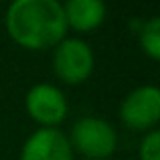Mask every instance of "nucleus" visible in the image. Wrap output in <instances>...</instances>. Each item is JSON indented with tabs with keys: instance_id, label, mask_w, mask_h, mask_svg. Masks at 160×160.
I'll use <instances>...</instances> for the list:
<instances>
[{
	"instance_id": "f257e3e1",
	"label": "nucleus",
	"mask_w": 160,
	"mask_h": 160,
	"mask_svg": "<svg viewBox=\"0 0 160 160\" xmlns=\"http://www.w3.org/2000/svg\"><path fill=\"white\" fill-rule=\"evenodd\" d=\"M4 28L24 51H51L67 31L61 0H10L4 12Z\"/></svg>"
},
{
	"instance_id": "f03ea898",
	"label": "nucleus",
	"mask_w": 160,
	"mask_h": 160,
	"mask_svg": "<svg viewBox=\"0 0 160 160\" xmlns=\"http://www.w3.org/2000/svg\"><path fill=\"white\" fill-rule=\"evenodd\" d=\"M75 154L87 160H108L118 150V132L99 116H83L67 134Z\"/></svg>"
},
{
	"instance_id": "7ed1b4c3",
	"label": "nucleus",
	"mask_w": 160,
	"mask_h": 160,
	"mask_svg": "<svg viewBox=\"0 0 160 160\" xmlns=\"http://www.w3.org/2000/svg\"><path fill=\"white\" fill-rule=\"evenodd\" d=\"M53 73L65 85H81L95 71V55L91 45L81 37L67 35L51 49Z\"/></svg>"
},
{
	"instance_id": "20e7f679",
	"label": "nucleus",
	"mask_w": 160,
	"mask_h": 160,
	"mask_svg": "<svg viewBox=\"0 0 160 160\" xmlns=\"http://www.w3.org/2000/svg\"><path fill=\"white\" fill-rule=\"evenodd\" d=\"M24 112L39 128H59L69 113V102L59 85L41 81L24 95Z\"/></svg>"
},
{
	"instance_id": "39448f33",
	"label": "nucleus",
	"mask_w": 160,
	"mask_h": 160,
	"mask_svg": "<svg viewBox=\"0 0 160 160\" xmlns=\"http://www.w3.org/2000/svg\"><path fill=\"white\" fill-rule=\"evenodd\" d=\"M120 120L126 128L146 134L160 122V89L152 83L132 89L120 103Z\"/></svg>"
},
{
	"instance_id": "423d86ee",
	"label": "nucleus",
	"mask_w": 160,
	"mask_h": 160,
	"mask_svg": "<svg viewBox=\"0 0 160 160\" xmlns=\"http://www.w3.org/2000/svg\"><path fill=\"white\" fill-rule=\"evenodd\" d=\"M20 160H75V152L61 128H37L22 142Z\"/></svg>"
},
{
	"instance_id": "0eeeda50",
	"label": "nucleus",
	"mask_w": 160,
	"mask_h": 160,
	"mask_svg": "<svg viewBox=\"0 0 160 160\" xmlns=\"http://www.w3.org/2000/svg\"><path fill=\"white\" fill-rule=\"evenodd\" d=\"M61 4L67 31H73L77 35H89L106 22L108 16L106 0H65Z\"/></svg>"
},
{
	"instance_id": "6e6552de",
	"label": "nucleus",
	"mask_w": 160,
	"mask_h": 160,
	"mask_svg": "<svg viewBox=\"0 0 160 160\" xmlns=\"http://www.w3.org/2000/svg\"><path fill=\"white\" fill-rule=\"evenodd\" d=\"M138 45H140L142 53L150 61H158L160 59V18L158 16H150V18L140 22Z\"/></svg>"
},
{
	"instance_id": "1a4fd4ad",
	"label": "nucleus",
	"mask_w": 160,
	"mask_h": 160,
	"mask_svg": "<svg viewBox=\"0 0 160 160\" xmlns=\"http://www.w3.org/2000/svg\"><path fill=\"white\" fill-rule=\"evenodd\" d=\"M138 158L140 160H160V132H158V128L142 134V140L138 144Z\"/></svg>"
},
{
	"instance_id": "9d476101",
	"label": "nucleus",
	"mask_w": 160,
	"mask_h": 160,
	"mask_svg": "<svg viewBox=\"0 0 160 160\" xmlns=\"http://www.w3.org/2000/svg\"><path fill=\"white\" fill-rule=\"evenodd\" d=\"M79 160H87V158H79Z\"/></svg>"
}]
</instances>
